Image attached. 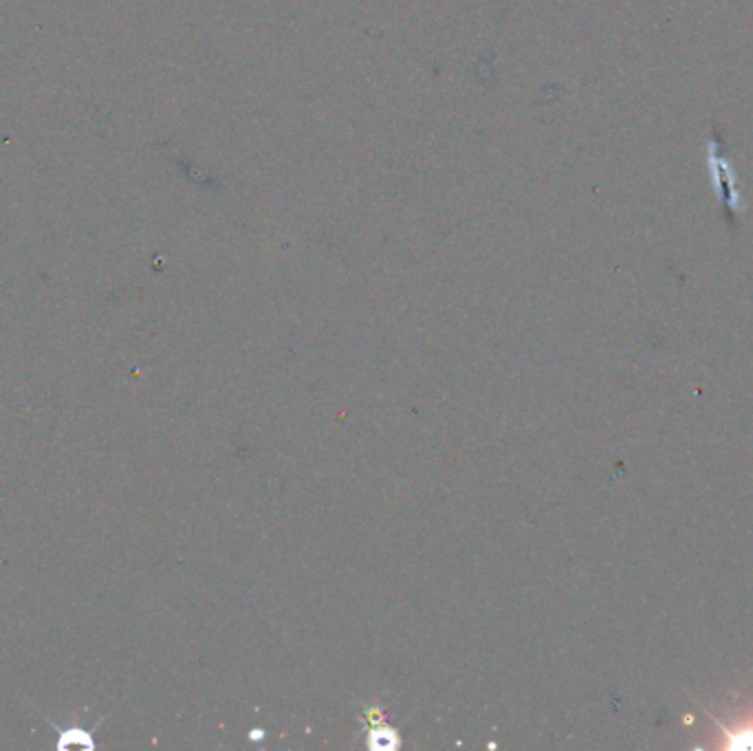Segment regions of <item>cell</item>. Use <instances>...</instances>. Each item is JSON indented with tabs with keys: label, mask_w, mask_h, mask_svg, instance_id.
Wrapping results in <instances>:
<instances>
[{
	"label": "cell",
	"mask_w": 753,
	"mask_h": 751,
	"mask_svg": "<svg viewBox=\"0 0 753 751\" xmlns=\"http://www.w3.org/2000/svg\"><path fill=\"white\" fill-rule=\"evenodd\" d=\"M71 745V743H78L82 747H93V740H91V732H86V729H62L60 732V747L64 745Z\"/></svg>",
	"instance_id": "7a4b0ae2"
},
{
	"label": "cell",
	"mask_w": 753,
	"mask_h": 751,
	"mask_svg": "<svg viewBox=\"0 0 753 751\" xmlns=\"http://www.w3.org/2000/svg\"><path fill=\"white\" fill-rule=\"evenodd\" d=\"M707 159H709V168H712L718 199L723 201V205L729 212H740V197L736 190V181H734V174H731V168L727 166V159L723 155V146H720V141H709Z\"/></svg>",
	"instance_id": "6da1fadb"
}]
</instances>
